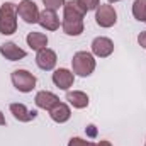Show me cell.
Wrapping results in <instances>:
<instances>
[{
    "mask_svg": "<svg viewBox=\"0 0 146 146\" xmlns=\"http://www.w3.org/2000/svg\"><path fill=\"white\" fill-rule=\"evenodd\" d=\"M145 22H146V21H145Z\"/></svg>",
    "mask_w": 146,
    "mask_h": 146,
    "instance_id": "cell-28",
    "label": "cell"
},
{
    "mask_svg": "<svg viewBox=\"0 0 146 146\" xmlns=\"http://www.w3.org/2000/svg\"><path fill=\"white\" fill-rule=\"evenodd\" d=\"M138 44H139L143 49H146V31L139 33V36H138Z\"/></svg>",
    "mask_w": 146,
    "mask_h": 146,
    "instance_id": "cell-22",
    "label": "cell"
},
{
    "mask_svg": "<svg viewBox=\"0 0 146 146\" xmlns=\"http://www.w3.org/2000/svg\"><path fill=\"white\" fill-rule=\"evenodd\" d=\"M17 5L12 2H3L0 7V34L12 36L17 31Z\"/></svg>",
    "mask_w": 146,
    "mask_h": 146,
    "instance_id": "cell-1",
    "label": "cell"
},
{
    "mask_svg": "<svg viewBox=\"0 0 146 146\" xmlns=\"http://www.w3.org/2000/svg\"><path fill=\"white\" fill-rule=\"evenodd\" d=\"M109 3H115V2H121V0H107Z\"/></svg>",
    "mask_w": 146,
    "mask_h": 146,
    "instance_id": "cell-26",
    "label": "cell"
},
{
    "mask_svg": "<svg viewBox=\"0 0 146 146\" xmlns=\"http://www.w3.org/2000/svg\"><path fill=\"white\" fill-rule=\"evenodd\" d=\"M10 112H12V115H14L19 122H31V121H34L37 117V110L27 109L26 104H19V102L10 104Z\"/></svg>",
    "mask_w": 146,
    "mask_h": 146,
    "instance_id": "cell-11",
    "label": "cell"
},
{
    "mask_svg": "<svg viewBox=\"0 0 146 146\" xmlns=\"http://www.w3.org/2000/svg\"><path fill=\"white\" fill-rule=\"evenodd\" d=\"M37 24L46 29V31H58L60 29V17L54 10H49V9H44L41 14H39V21Z\"/></svg>",
    "mask_w": 146,
    "mask_h": 146,
    "instance_id": "cell-10",
    "label": "cell"
},
{
    "mask_svg": "<svg viewBox=\"0 0 146 146\" xmlns=\"http://www.w3.org/2000/svg\"><path fill=\"white\" fill-rule=\"evenodd\" d=\"M53 83L60 88V90H70L75 82V73L70 72L68 68H58L53 72Z\"/></svg>",
    "mask_w": 146,
    "mask_h": 146,
    "instance_id": "cell-8",
    "label": "cell"
},
{
    "mask_svg": "<svg viewBox=\"0 0 146 146\" xmlns=\"http://www.w3.org/2000/svg\"><path fill=\"white\" fill-rule=\"evenodd\" d=\"M65 2H66V0H42L44 9H49V10H54V12L60 10V9H63Z\"/></svg>",
    "mask_w": 146,
    "mask_h": 146,
    "instance_id": "cell-20",
    "label": "cell"
},
{
    "mask_svg": "<svg viewBox=\"0 0 146 146\" xmlns=\"http://www.w3.org/2000/svg\"><path fill=\"white\" fill-rule=\"evenodd\" d=\"M85 14L87 12L80 7V3L76 0H68L63 5V19H78V21H83Z\"/></svg>",
    "mask_w": 146,
    "mask_h": 146,
    "instance_id": "cell-14",
    "label": "cell"
},
{
    "mask_svg": "<svg viewBox=\"0 0 146 146\" xmlns=\"http://www.w3.org/2000/svg\"><path fill=\"white\" fill-rule=\"evenodd\" d=\"M61 29L66 36H80L83 33L85 26H83V21H78V19H63Z\"/></svg>",
    "mask_w": 146,
    "mask_h": 146,
    "instance_id": "cell-16",
    "label": "cell"
},
{
    "mask_svg": "<svg viewBox=\"0 0 146 146\" xmlns=\"http://www.w3.org/2000/svg\"><path fill=\"white\" fill-rule=\"evenodd\" d=\"M133 15L136 21L145 22L146 21V0H134L133 3Z\"/></svg>",
    "mask_w": 146,
    "mask_h": 146,
    "instance_id": "cell-18",
    "label": "cell"
},
{
    "mask_svg": "<svg viewBox=\"0 0 146 146\" xmlns=\"http://www.w3.org/2000/svg\"><path fill=\"white\" fill-rule=\"evenodd\" d=\"M10 80H12V85L22 94L33 92L37 83L36 76L31 72H27V70H14L12 75H10Z\"/></svg>",
    "mask_w": 146,
    "mask_h": 146,
    "instance_id": "cell-3",
    "label": "cell"
},
{
    "mask_svg": "<svg viewBox=\"0 0 146 146\" xmlns=\"http://www.w3.org/2000/svg\"><path fill=\"white\" fill-rule=\"evenodd\" d=\"M95 22L97 26L109 29L117 22V12L110 3H100L95 10Z\"/></svg>",
    "mask_w": 146,
    "mask_h": 146,
    "instance_id": "cell-4",
    "label": "cell"
},
{
    "mask_svg": "<svg viewBox=\"0 0 146 146\" xmlns=\"http://www.w3.org/2000/svg\"><path fill=\"white\" fill-rule=\"evenodd\" d=\"M48 112H49V117H51L54 122H58V124H65V122H68L70 117H72V109H70V106L65 104V102H58L53 109L48 110Z\"/></svg>",
    "mask_w": 146,
    "mask_h": 146,
    "instance_id": "cell-13",
    "label": "cell"
},
{
    "mask_svg": "<svg viewBox=\"0 0 146 146\" xmlns=\"http://www.w3.org/2000/svg\"><path fill=\"white\" fill-rule=\"evenodd\" d=\"M97 146H112V143L107 141V139H100V141L97 143Z\"/></svg>",
    "mask_w": 146,
    "mask_h": 146,
    "instance_id": "cell-24",
    "label": "cell"
},
{
    "mask_svg": "<svg viewBox=\"0 0 146 146\" xmlns=\"http://www.w3.org/2000/svg\"><path fill=\"white\" fill-rule=\"evenodd\" d=\"M90 46H92V54L97 58H107L114 53V41L106 36L95 37Z\"/></svg>",
    "mask_w": 146,
    "mask_h": 146,
    "instance_id": "cell-6",
    "label": "cell"
},
{
    "mask_svg": "<svg viewBox=\"0 0 146 146\" xmlns=\"http://www.w3.org/2000/svg\"><path fill=\"white\" fill-rule=\"evenodd\" d=\"M39 9L33 0H21L17 5V15L26 24H37L39 21Z\"/></svg>",
    "mask_w": 146,
    "mask_h": 146,
    "instance_id": "cell-5",
    "label": "cell"
},
{
    "mask_svg": "<svg viewBox=\"0 0 146 146\" xmlns=\"http://www.w3.org/2000/svg\"><path fill=\"white\" fill-rule=\"evenodd\" d=\"M145 146H146V143H145Z\"/></svg>",
    "mask_w": 146,
    "mask_h": 146,
    "instance_id": "cell-27",
    "label": "cell"
},
{
    "mask_svg": "<svg viewBox=\"0 0 146 146\" xmlns=\"http://www.w3.org/2000/svg\"><path fill=\"white\" fill-rule=\"evenodd\" d=\"M26 42L31 49L34 51H41L48 46V36L42 34V33H29L26 37Z\"/></svg>",
    "mask_w": 146,
    "mask_h": 146,
    "instance_id": "cell-17",
    "label": "cell"
},
{
    "mask_svg": "<svg viewBox=\"0 0 146 146\" xmlns=\"http://www.w3.org/2000/svg\"><path fill=\"white\" fill-rule=\"evenodd\" d=\"M80 3V7L85 10V12H90V10H97V7L100 5V0H76Z\"/></svg>",
    "mask_w": 146,
    "mask_h": 146,
    "instance_id": "cell-19",
    "label": "cell"
},
{
    "mask_svg": "<svg viewBox=\"0 0 146 146\" xmlns=\"http://www.w3.org/2000/svg\"><path fill=\"white\" fill-rule=\"evenodd\" d=\"M34 102L39 109L42 110H51L58 102H60V97L53 92H48V90H41L37 92L36 97H34Z\"/></svg>",
    "mask_w": 146,
    "mask_h": 146,
    "instance_id": "cell-12",
    "label": "cell"
},
{
    "mask_svg": "<svg viewBox=\"0 0 146 146\" xmlns=\"http://www.w3.org/2000/svg\"><path fill=\"white\" fill-rule=\"evenodd\" d=\"M87 134H88L90 138H95V136H97V129H95V126H94V124L87 126Z\"/></svg>",
    "mask_w": 146,
    "mask_h": 146,
    "instance_id": "cell-23",
    "label": "cell"
},
{
    "mask_svg": "<svg viewBox=\"0 0 146 146\" xmlns=\"http://www.w3.org/2000/svg\"><path fill=\"white\" fill-rule=\"evenodd\" d=\"M66 100H68L70 106H73V109H85L90 104L88 95L85 92H82V90H73V92L68 90L66 92Z\"/></svg>",
    "mask_w": 146,
    "mask_h": 146,
    "instance_id": "cell-15",
    "label": "cell"
},
{
    "mask_svg": "<svg viewBox=\"0 0 146 146\" xmlns=\"http://www.w3.org/2000/svg\"><path fill=\"white\" fill-rule=\"evenodd\" d=\"M0 54L5 60H9V61H19V60H24L27 56V53L22 48H19L15 42H12V41L0 44Z\"/></svg>",
    "mask_w": 146,
    "mask_h": 146,
    "instance_id": "cell-9",
    "label": "cell"
},
{
    "mask_svg": "<svg viewBox=\"0 0 146 146\" xmlns=\"http://www.w3.org/2000/svg\"><path fill=\"white\" fill-rule=\"evenodd\" d=\"M95 66H97V61H95V56L88 51H78L75 53L72 58V68L73 73L78 75V76H90L92 73L95 72Z\"/></svg>",
    "mask_w": 146,
    "mask_h": 146,
    "instance_id": "cell-2",
    "label": "cell"
},
{
    "mask_svg": "<svg viewBox=\"0 0 146 146\" xmlns=\"http://www.w3.org/2000/svg\"><path fill=\"white\" fill-rule=\"evenodd\" d=\"M56 63H58V56H56V53H54L53 49L44 48V49L37 51L36 65L41 68V70H44V72H51V70H54Z\"/></svg>",
    "mask_w": 146,
    "mask_h": 146,
    "instance_id": "cell-7",
    "label": "cell"
},
{
    "mask_svg": "<svg viewBox=\"0 0 146 146\" xmlns=\"http://www.w3.org/2000/svg\"><path fill=\"white\" fill-rule=\"evenodd\" d=\"M0 126H5V117H3L2 110H0Z\"/></svg>",
    "mask_w": 146,
    "mask_h": 146,
    "instance_id": "cell-25",
    "label": "cell"
},
{
    "mask_svg": "<svg viewBox=\"0 0 146 146\" xmlns=\"http://www.w3.org/2000/svg\"><path fill=\"white\" fill-rule=\"evenodd\" d=\"M68 146H97V145L95 143H90V141H87L83 138H72L68 141Z\"/></svg>",
    "mask_w": 146,
    "mask_h": 146,
    "instance_id": "cell-21",
    "label": "cell"
}]
</instances>
